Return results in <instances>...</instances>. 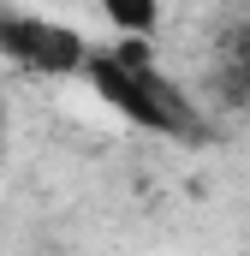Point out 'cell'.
<instances>
[{"label": "cell", "instance_id": "1", "mask_svg": "<svg viewBox=\"0 0 250 256\" xmlns=\"http://www.w3.org/2000/svg\"><path fill=\"white\" fill-rule=\"evenodd\" d=\"M84 84L108 114H120L125 126L149 131V137H173V143L202 137V114L185 84L161 72L155 42H96L84 60Z\"/></svg>", "mask_w": 250, "mask_h": 256}, {"label": "cell", "instance_id": "2", "mask_svg": "<svg viewBox=\"0 0 250 256\" xmlns=\"http://www.w3.org/2000/svg\"><path fill=\"white\" fill-rule=\"evenodd\" d=\"M90 48L96 42L78 24L18 6V0H0V66H12L24 78H84Z\"/></svg>", "mask_w": 250, "mask_h": 256}, {"label": "cell", "instance_id": "3", "mask_svg": "<svg viewBox=\"0 0 250 256\" xmlns=\"http://www.w3.org/2000/svg\"><path fill=\"white\" fill-rule=\"evenodd\" d=\"M102 6V18H108V30H114V42H155L161 36V0H96Z\"/></svg>", "mask_w": 250, "mask_h": 256}]
</instances>
